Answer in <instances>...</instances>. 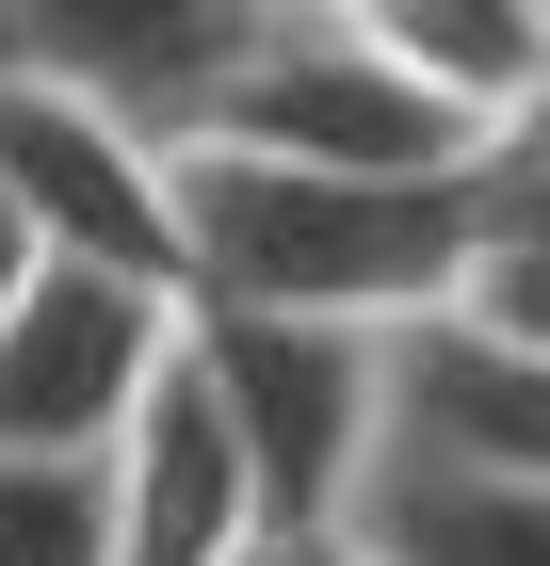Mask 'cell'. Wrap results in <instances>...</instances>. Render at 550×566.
Here are the masks:
<instances>
[{
    "label": "cell",
    "mask_w": 550,
    "mask_h": 566,
    "mask_svg": "<svg viewBox=\"0 0 550 566\" xmlns=\"http://www.w3.org/2000/svg\"><path fill=\"white\" fill-rule=\"evenodd\" d=\"M195 211V307H308V324H437L486 260V163L454 178H356L276 146H178Z\"/></svg>",
    "instance_id": "6da1fadb"
},
{
    "label": "cell",
    "mask_w": 550,
    "mask_h": 566,
    "mask_svg": "<svg viewBox=\"0 0 550 566\" xmlns=\"http://www.w3.org/2000/svg\"><path fill=\"white\" fill-rule=\"evenodd\" d=\"M195 373H211L227 437L259 470V518L276 534H340L373 453L405 437L388 389V324H308V307H195Z\"/></svg>",
    "instance_id": "7a4b0ae2"
},
{
    "label": "cell",
    "mask_w": 550,
    "mask_h": 566,
    "mask_svg": "<svg viewBox=\"0 0 550 566\" xmlns=\"http://www.w3.org/2000/svg\"><path fill=\"white\" fill-rule=\"evenodd\" d=\"M0 211L33 227L49 260H97V275H163V292H195L178 146L129 130L114 97L49 82V65H0Z\"/></svg>",
    "instance_id": "3957f363"
},
{
    "label": "cell",
    "mask_w": 550,
    "mask_h": 566,
    "mask_svg": "<svg viewBox=\"0 0 550 566\" xmlns=\"http://www.w3.org/2000/svg\"><path fill=\"white\" fill-rule=\"evenodd\" d=\"M195 146H276V163H356V178H454V163H486V130H469L437 82H405L356 17H276Z\"/></svg>",
    "instance_id": "277c9868"
},
{
    "label": "cell",
    "mask_w": 550,
    "mask_h": 566,
    "mask_svg": "<svg viewBox=\"0 0 550 566\" xmlns=\"http://www.w3.org/2000/svg\"><path fill=\"white\" fill-rule=\"evenodd\" d=\"M178 340H195V292L49 260L0 324V453H114L129 405L178 373Z\"/></svg>",
    "instance_id": "5b68a950"
},
{
    "label": "cell",
    "mask_w": 550,
    "mask_h": 566,
    "mask_svg": "<svg viewBox=\"0 0 550 566\" xmlns=\"http://www.w3.org/2000/svg\"><path fill=\"white\" fill-rule=\"evenodd\" d=\"M276 33V0H17V65L114 97L129 130L195 146L243 82V49Z\"/></svg>",
    "instance_id": "8992f818"
},
{
    "label": "cell",
    "mask_w": 550,
    "mask_h": 566,
    "mask_svg": "<svg viewBox=\"0 0 550 566\" xmlns=\"http://www.w3.org/2000/svg\"><path fill=\"white\" fill-rule=\"evenodd\" d=\"M259 534H276L259 518V470H243V437H227L211 373H195V340H178V373L114 437V566H243Z\"/></svg>",
    "instance_id": "52a82bcc"
},
{
    "label": "cell",
    "mask_w": 550,
    "mask_h": 566,
    "mask_svg": "<svg viewBox=\"0 0 550 566\" xmlns=\"http://www.w3.org/2000/svg\"><path fill=\"white\" fill-rule=\"evenodd\" d=\"M340 534L373 566H550V485L486 470V453H437V437H388Z\"/></svg>",
    "instance_id": "ba28073f"
},
{
    "label": "cell",
    "mask_w": 550,
    "mask_h": 566,
    "mask_svg": "<svg viewBox=\"0 0 550 566\" xmlns=\"http://www.w3.org/2000/svg\"><path fill=\"white\" fill-rule=\"evenodd\" d=\"M388 389H405V437H437V453H486V470H535V485H550V356L486 340L469 307H437V324H405V340H388Z\"/></svg>",
    "instance_id": "9c48e42d"
},
{
    "label": "cell",
    "mask_w": 550,
    "mask_h": 566,
    "mask_svg": "<svg viewBox=\"0 0 550 566\" xmlns=\"http://www.w3.org/2000/svg\"><path fill=\"white\" fill-rule=\"evenodd\" d=\"M324 17H356L405 82L454 97L469 130H518L550 97V0H324Z\"/></svg>",
    "instance_id": "30bf717a"
},
{
    "label": "cell",
    "mask_w": 550,
    "mask_h": 566,
    "mask_svg": "<svg viewBox=\"0 0 550 566\" xmlns=\"http://www.w3.org/2000/svg\"><path fill=\"white\" fill-rule=\"evenodd\" d=\"M0 566H114V453H0Z\"/></svg>",
    "instance_id": "8fae6325"
},
{
    "label": "cell",
    "mask_w": 550,
    "mask_h": 566,
    "mask_svg": "<svg viewBox=\"0 0 550 566\" xmlns=\"http://www.w3.org/2000/svg\"><path fill=\"white\" fill-rule=\"evenodd\" d=\"M486 243H550V97L486 130Z\"/></svg>",
    "instance_id": "7c38bea8"
},
{
    "label": "cell",
    "mask_w": 550,
    "mask_h": 566,
    "mask_svg": "<svg viewBox=\"0 0 550 566\" xmlns=\"http://www.w3.org/2000/svg\"><path fill=\"white\" fill-rule=\"evenodd\" d=\"M243 566H373V551H356V534H259Z\"/></svg>",
    "instance_id": "4fadbf2b"
},
{
    "label": "cell",
    "mask_w": 550,
    "mask_h": 566,
    "mask_svg": "<svg viewBox=\"0 0 550 566\" xmlns=\"http://www.w3.org/2000/svg\"><path fill=\"white\" fill-rule=\"evenodd\" d=\"M33 275H49V243H33L17 211H0V324H17V292H33Z\"/></svg>",
    "instance_id": "5bb4252c"
},
{
    "label": "cell",
    "mask_w": 550,
    "mask_h": 566,
    "mask_svg": "<svg viewBox=\"0 0 550 566\" xmlns=\"http://www.w3.org/2000/svg\"><path fill=\"white\" fill-rule=\"evenodd\" d=\"M0 65H17V0H0Z\"/></svg>",
    "instance_id": "9a60e30c"
}]
</instances>
